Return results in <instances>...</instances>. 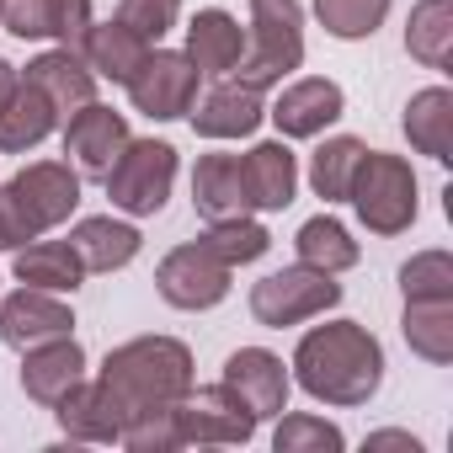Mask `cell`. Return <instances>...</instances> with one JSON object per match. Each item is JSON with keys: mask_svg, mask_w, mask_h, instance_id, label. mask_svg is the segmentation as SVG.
<instances>
[{"mask_svg": "<svg viewBox=\"0 0 453 453\" xmlns=\"http://www.w3.org/2000/svg\"><path fill=\"white\" fill-rule=\"evenodd\" d=\"M363 150H368V144L352 139V134L320 139V150L310 155V187H315V197H326V203H347V187H352V171H357Z\"/></svg>", "mask_w": 453, "mask_h": 453, "instance_id": "1f68e13d", "label": "cell"}, {"mask_svg": "<svg viewBox=\"0 0 453 453\" xmlns=\"http://www.w3.org/2000/svg\"><path fill=\"white\" fill-rule=\"evenodd\" d=\"M203 75H235L241 54H246V27L241 17H230L224 6H203L192 22H187V49H181Z\"/></svg>", "mask_w": 453, "mask_h": 453, "instance_id": "ffe728a7", "label": "cell"}, {"mask_svg": "<svg viewBox=\"0 0 453 453\" xmlns=\"http://www.w3.org/2000/svg\"><path fill=\"white\" fill-rule=\"evenodd\" d=\"M96 384L112 400L118 421L134 426V421H144L155 411H171L192 395V384H197L192 347L176 342V336H134V342L107 352Z\"/></svg>", "mask_w": 453, "mask_h": 453, "instance_id": "7a4b0ae2", "label": "cell"}, {"mask_svg": "<svg viewBox=\"0 0 453 453\" xmlns=\"http://www.w3.org/2000/svg\"><path fill=\"white\" fill-rule=\"evenodd\" d=\"M17 75L33 81V86L54 102L59 118H70V112H81L86 102H96V75H91V65L81 59L75 43H54V49H43V54L27 59V70H17Z\"/></svg>", "mask_w": 453, "mask_h": 453, "instance_id": "ac0fdd59", "label": "cell"}, {"mask_svg": "<svg viewBox=\"0 0 453 453\" xmlns=\"http://www.w3.org/2000/svg\"><path fill=\"white\" fill-rule=\"evenodd\" d=\"M363 448H368V453H379V448H405V453H421V437H411V432H400V426H384V432H368V437H363Z\"/></svg>", "mask_w": 453, "mask_h": 453, "instance_id": "74e56055", "label": "cell"}, {"mask_svg": "<svg viewBox=\"0 0 453 453\" xmlns=\"http://www.w3.org/2000/svg\"><path fill=\"white\" fill-rule=\"evenodd\" d=\"M176 165H181V155H176L171 139H128L123 155L112 160V171L102 176L112 208L128 213V219H155L171 203Z\"/></svg>", "mask_w": 453, "mask_h": 453, "instance_id": "5b68a950", "label": "cell"}, {"mask_svg": "<svg viewBox=\"0 0 453 453\" xmlns=\"http://www.w3.org/2000/svg\"><path fill=\"white\" fill-rule=\"evenodd\" d=\"M118 22L134 27L150 49L181 22V0H118Z\"/></svg>", "mask_w": 453, "mask_h": 453, "instance_id": "d590c367", "label": "cell"}, {"mask_svg": "<svg viewBox=\"0 0 453 453\" xmlns=\"http://www.w3.org/2000/svg\"><path fill=\"white\" fill-rule=\"evenodd\" d=\"M54 416H59V432H65L70 442H118V437H123V421H118V411H112V400L102 395L96 379H81V384L54 405Z\"/></svg>", "mask_w": 453, "mask_h": 453, "instance_id": "4316f807", "label": "cell"}, {"mask_svg": "<svg viewBox=\"0 0 453 453\" xmlns=\"http://www.w3.org/2000/svg\"><path fill=\"white\" fill-rule=\"evenodd\" d=\"M257 426L262 421L224 384H208V389L192 384V395L176 405V437H181V448H246L257 437Z\"/></svg>", "mask_w": 453, "mask_h": 453, "instance_id": "9c48e42d", "label": "cell"}, {"mask_svg": "<svg viewBox=\"0 0 453 453\" xmlns=\"http://www.w3.org/2000/svg\"><path fill=\"white\" fill-rule=\"evenodd\" d=\"M27 241H38V230L27 224V213L17 208L12 187H0V251H22Z\"/></svg>", "mask_w": 453, "mask_h": 453, "instance_id": "8d00e7d4", "label": "cell"}, {"mask_svg": "<svg viewBox=\"0 0 453 453\" xmlns=\"http://www.w3.org/2000/svg\"><path fill=\"white\" fill-rule=\"evenodd\" d=\"M81 379H86V347L75 336H54L22 352V395L43 411H54Z\"/></svg>", "mask_w": 453, "mask_h": 453, "instance_id": "2e32d148", "label": "cell"}, {"mask_svg": "<svg viewBox=\"0 0 453 453\" xmlns=\"http://www.w3.org/2000/svg\"><path fill=\"white\" fill-rule=\"evenodd\" d=\"M17 86V65H6V59H0V96H6Z\"/></svg>", "mask_w": 453, "mask_h": 453, "instance_id": "f35d334b", "label": "cell"}, {"mask_svg": "<svg viewBox=\"0 0 453 453\" xmlns=\"http://www.w3.org/2000/svg\"><path fill=\"white\" fill-rule=\"evenodd\" d=\"M128 139H134V134H128V118L112 112L107 102H86L81 112L65 118V155H70V165H75L81 176H91V181H102V176L112 171V160L123 155Z\"/></svg>", "mask_w": 453, "mask_h": 453, "instance_id": "5bb4252c", "label": "cell"}, {"mask_svg": "<svg viewBox=\"0 0 453 453\" xmlns=\"http://www.w3.org/2000/svg\"><path fill=\"white\" fill-rule=\"evenodd\" d=\"M400 331L421 363H432V368L453 363V299H405Z\"/></svg>", "mask_w": 453, "mask_h": 453, "instance_id": "83f0119b", "label": "cell"}, {"mask_svg": "<svg viewBox=\"0 0 453 453\" xmlns=\"http://www.w3.org/2000/svg\"><path fill=\"white\" fill-rule=\"evenodd\" d=\"M128 102H134V112H144L150 123H176V118H187L192 112V102H197V91H203V70L181 54V49H150L144 54V65L128 75Z\"/></svg>", "mask_w": 453, "mask_h": 453, "instance_id": "52a82bcc", "label": "cell"}, {"mask_svg": "<svg viewBox=\"0 0 453 453\" xmlns=\"http://www.w3.org/2000/svg\"><path fill=\"white\" fill-rule=\"evenodd\" d=\"M273 448L278 453H342L347 448V432L326 416H310V411H288L278 416L273 426Z\"/></svg>", "mask_w": 453, "mask_h": 453, "instance_id": "836d02e7", "label": "cell"}, {"mask_svg": "<svg viewBox=\"0 0 453 453\" xmlns=\"http://www.w3.org/2000/svg\"><path fill=\"white\" fill-rule=\"evenodd\" d=\"M400 128H405V139H411L416 155L448 165V160H453V91H448V86H426V91H416V96L405 102Z\"/></svg>", "mask_w": 453, "mask_h": 453, "instance_id": "cb8c5ba5", "label": "cell"}, {"mask_svg": "<svg viewBox=\"0 0 453 453\" xmlns=\"http://www.w3.org/2000/svg\"><path fill=\"white\" fill-rule=\"evenodd\" d=\"M219 384L230 389V395L257 416V421H273V416H283V411H288L294 373H288V363H283L278 352H267V347H241V352L224 357Z\"/></svg>", "mask_w": 453, "mask_h": 453, "instance_id": "8fae6325", "label": "cell"}, {"mask_svg": "<svg viewBox=\"0 0 453 453\" xmlns=\"http://www.w3.org/2000/svg\"><path fill=\"white\" fill-rule=\"evenodd\" d=\"M230 278H235L230 262H219L203 241H187V246H176V251L160 257V267H155V294H160L171 310L197 315V310H213V304L230 299Z\"/></svg>", "mask_w": 453, "mask_h": 453, "instance_id": "ba28073f", "label": "cell"}, {"mask_svg": "<svg viewBox=\"0 0 453 453\" xmlns=\"http://www.w3.org/2000/svg\"><path fill=\"white\" fill-rule=\"evenodd\" d=\"M405 54L426 70L453 65V0H416L405 22Z\"/></svg>", "mask_w": 453, "mask_h": 453, "instance_id": "f546056e", "label": "cell"}, {"mask_svg": "<svg viewBox=\"0 0 453 453\" xmlns=\"http://www.w3.org/2000/svg\"><path fill=\"white\" fill-rule=\"evenodd\" d=\"M192 208L203 219H235V213H251L246 203V181H241V155H203L197 171H192Z\"/></svg>", "mask_w": 453, "mask_h": 453, "instance_id": "d4e9b609", "label": "cell"}, {"mask_svg": "<svg viewBox=\"0 0 453 453\" xmlns=\"http://www.w3.org/2000/svg\"><path fill=\"white\" fill-rule=\"evenodd\" d=\"M59 123L65 118L54 112V102L33 81L17 75V86L0 96V155H27V150H38Z\"/></svg>", "mask_w": 453, "mask_h": 453, "instance_id": "44dd1931", "label": "cell"}, {"mask_svg": "<svg viewBox=\"0 0 453 453\" xmlns=\"http://www.w3.org/2000/svg\"><path fill=\"white\" fill-rule=\"evenodd\" d=\"M75 49H81V59L91 65V75L96 81H112V86H128V75L144 65V54H150V43L134 33V27H123L118 17L112 22H91L81 38H75Z\"/></svg>", "mask_w": 453, "mask_h": 453, "instance_id": "603a6c76", "label": "cell"}, {"mask_svg": "<svg viewBox=\"0 0 453 453\" xmlns=\"http://www.w3.org/2000/svg\"><path fill=\"white\" fill-rule=\"evenodd\" d=\"M241 181H246V203L257 213H283L299 192V155L283 139L251 144L241 155Z\"/></svg>", "mask_w": 453, "mask_h": 453, "instance_id": "d6986e66", "label": "cell"}, {"mask_svg": "<svg viewBox=\"0 0 453 453\" xmlns=\"http://www.w3.org/2000/svg\"><path fill=\"white\" fill-rule=\"evenodd\" d=\"M400 294L405 299H453V257L448 251H416L400 267Z\"/></svg>", "mask_w": 453, "mask_h": 453, "instance_id": "e575fe53", "label": "cell"}, {"mask_svg": "<svg viewBox=\"0 0 453 453\" xmlns=\"http://www.w3.org/2000/svg\"><path fill=\"white\" fill-rule=\"evenodd\" d=\"M17 262H12V273H17V283H27V288H49V294H75L81 283H86V262L75 257V246L70 241H27L22 251H12Z\"/></svg>", "mask_w": 453, "mask_h": 453, "instance_id": "484cf974", "label": "cell"}, {"mask_svg": "<svg viewBox=\"0 0 453 453\" xmlns=\"http://www.w3.org/2000/svg\"><path fill=\"white\" fill-rule=\"evenodd\" d=\"M54 336H75V310L65 294H49V288H17V294H0V342L12 352H27L38 342H54Z\"/></svg>", "mask_w": 453, "mask_h": 453, "instance_id": "4fadbf2b", "label": "cell"}, {"mask_svg": "<svg viewBox=\"0 0 453 453\" xmlns=\"http://www.w3.org/2000/svg\"><path fill=\"white\" fill-rule=\"evenodd\" d=\"M416 192L421 187H416V171H411L405 155L363 150V160L352 171V187H347V203L357 208V219H363L368 235H384L389 241V235H405L411 224H416V208H421Z\"/></svg>", "mask_w": 453, "mask_h": 453, "instance_id": "3957f363", "label": "cell"}, {"mask_svg": "<svg viewBox=\"0 0 453 453\" xmlns=\"http://www.w3.org/2000/svg\"><path fill=\"white\" fill-rule=\"evenodd\" d=\"M0 27L22 43H75L91 27V0H0Z\"/></svg>", "mask_w": 453, "mask_h": 453, "instance_id": "e0dca14e", "label": "cell"}, {"mask_svg": "<svg viewBox=\"0 0 453 453\" xmlns=\"http://www.w3.org/2000/svg\"><path fill=\"white\" fill-rule=\"evenodd\" d=\"M294 251H299V262H304V267H320V273H352V267L363 262V246L352 241L347 224H342V219H331V213H315V219H304V224H299Z\"/></svg>", "mask_w": 453, "mask_h": 453, "instance_id": "f1b7e54d", "label": "cell"}, {"mask_svg": "<svg viewBox=\"0 0 453 453\" xmlns=\"http://www.w3.org/2000/svg\"><path fill=\"white\" fill-rule=\"evenodd\" d=\"M336 304H342L336 273H320V267H304V262H294V267H283V273H267V278L251 288V315H257V326H267V331L304 326V320H315V315H326V310H336Z\"/></svg>", "mask_w": 453, "mask_h": 453, "instance_id": "8992f818", "label": "cell"}, {"mask_svg": "<svg viewBox=\"0 0 453 453\" xmlns=\"http://www.w3.org/2000/svg\"><path fill=\"white\" fill-rule=\"evenodd\" d=\"M192 134L197 139H251L267 118V91L246 86L241 75H219L197 102H192Z\"/></svg>", "mask_w": 453, "mask_h": 453, "instance_id": "7c38bea8", "label": "cell"}, {"mask_svg": "<svg viewBox=\"0 0 453 453\" xmlns=\"http://www.w3.org/2000/svg\"><path fill=\"white\" fill-rule=\"evenodd\" d=\"M347 112V91L326 75H304V81H288L278 91V102L267 107V118L278 123L283 139H320L336 118Z\"/></svg>", "mask_w": 453, "mask_h": 453, "instance_id": "9a60e30c", "label": "cell"}, {"mask_svg": "<svg viewBox=\"0 0 453 453\" xmlns=\"http://www.w3.org/2000/svg\"><path fill=\"white\" fill-rule=\"evenodd\" d=\"M6 187H12L17 208L27 213V224H33L38 235L59 230V224L81 208V171H75L70 160H33V165H22Z\"/></svg>", "mask_w": 453, "mask_h": 453, "instance_id": "30bf717a", "label": "cell"}, {"mask_svg": "<svg viewBox=\"0 0 453 453\" xmlns=\"http://www.w3.org/2000/svg\"><path fill=\"white\" fill-rule=\"evenodd\" d=\"M288 373L310 400L352 411L384 389V347L363 320H326L299 336Z\"/></svg>", "mask_w": 453, "mask_h": 453, "instance_id": "6da1fadb", "label": "cell"}, {"mask_svg": "<svg viewBox=\"0 0 453 453\" xmlns=\"http://www.w3.org/2000/svg\"><path fill=\"white\" fill-rule=\"evenodd\" d=\"M70 246L75 257L86 262V273H123L139 251H144V235L134 230L128 219H112V213H91L70 230Z\"/></svg>", "mask_w": 453, "mask_h": 453, "instance_id": "7402d4cb", "label": "cell"}, {"mask_svg": "<svg viewBox=\"0 0 453 453\" xmlns=\"http://www.w3.org/2000/svg\"><path fill=\"white\" fill-rule=\"evenodd\" d=\"M389 6H395V0H315V17H320V27L331 38L363 43V38H373L384 27Z\"/></svg>", "mask_w": 453, "mask_h": 453, "instance_id": "d6a6232c", "label": "cell"}, {"mask_svg": "<svg viewBox=\"0 0 453 453\" xmlns=\"http://www.w3.org/2000/svg\"><path fill=\"white\" fill-rule=\"evenodd\" d=\"M219 262H230V267H251L273 251V235H267V224L251 219V213H235V219H208V230L197 235Z\"/></svg>", "mask_w": 453, "mask_h": 453, "instance_id": "4dcf8cb0", "label": "cell"}, {"mask_svg": "<svg viewBox=\"0 0 453 453\" xmlns=\"http://www.w3.org/2000/svg\"><path fill=\"white\" fill-rule=\"evenodd\" d=\"M304 65V12L299 0H251V27H246V54L235 75L257 91L283 86Z\"/></svg>", "mask_w": 453, "mask_h": 453, "instance_id": "277c9868", "label": "cell"}]
</instances>
